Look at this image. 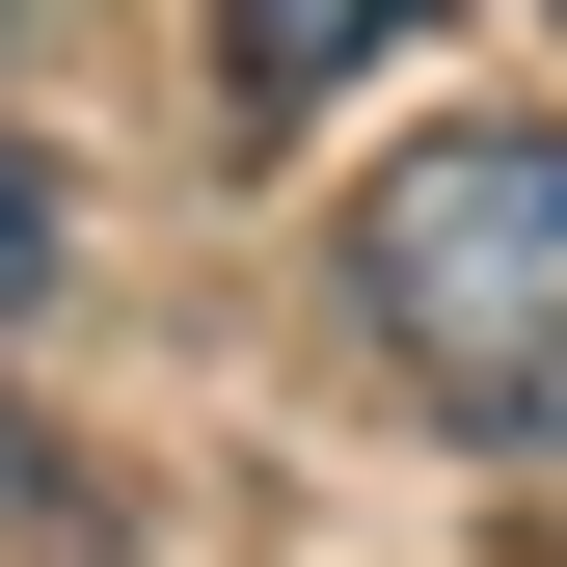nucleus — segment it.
Instances as JSON below:
<instances>
[{
	"label": "nucleus",
	"instance_id": "nucleus-2",
	"mask_svg": "<svg viewBox=\"0 0 567 567\" xmlns=\"http://www.w3.org/2000/svg\"><path fill=\"white\" fill-rule=\"evenodd\" d=\"M405 28H433V0H217V82L244 109H324V82H379Z\"/></svg>",
	"mask_w": 567,
	"mask_h": 567
},
{
	"label": "nucleus",
	"instance_id": "nucleus-1",
	"mask_svg": "<svg viewBox=\"0 0 567 567\" xmlns=\"http://www.w3.org/2000/svg\"><path fill=\"white\" fill-rule=\"evenodd\" d=\"M324 298L460 405V433L567 460V135L540 109H460V135H379V189L324 217Z\"/></svg>",
	"mask_w": 567,
	"mask_h": 567
},
{
	"label": "nucleus",
	"instance_id": "nucleus-4",
	"mask_svg": "<svg viewBox=\"0 0 567 567\" xmlns=\"http://www.w3.org/2000/svg\"><path fill=\"white\" fill-rule=\"evenodd\" d=\"M0 514H54V460H28V433H0Z\"/></svg>",
	"mask_w": 567,
	"mask_h": 567
},
{
	"label": "nucleus",
	"instance_id": "nucleus-3",
	"mask_svg": "<svg viewBox=\"0 0 567 567\" xmlns=\"http://www.w3.org/2000/svg\"><path fill=\"white\" fill-rule=\"evenodd\" d=\"M28 298H54V163L0 135V324H28Z\"/></svg>",
	"mask_w": 567,
	"mask_h": 567
}]
</instances>
